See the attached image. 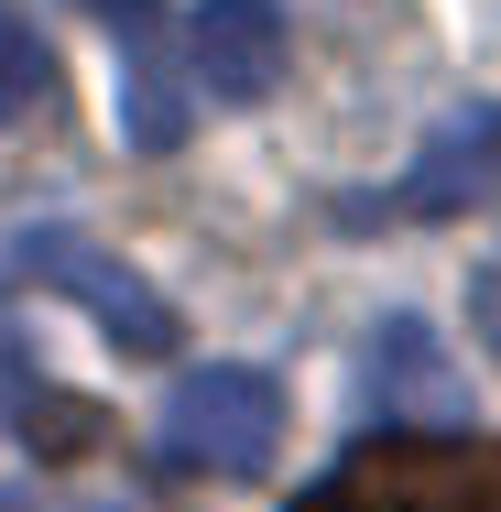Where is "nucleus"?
I'll return each instance as SVG.
<instances>
[{
	"mask_svg": "<svg viewBox=\"0 0 501 512\" xmlns=\"http://www.w3.org/2000/svg\"><path fill=\"white\" fill-rule=\"evenodd\" d=\"M11 273L44 284V295H66V306H88L99 338L131 349V360H164V349H175V306H164L120 251H99L88 229H22V240H11Z\"/></svg>",
	"mask_w": 501,
	"mask_h": 512,
	"instance_id": "obj_3",
	"label": "nucleus"
},
{
	"mask_svg": "<svg viewBox=\"0 0 501 512\" xmlns=\"http://www.w3.org/2000/svg\"><path fill=\"white\" fill-rule=\"evenodd\" d=\"M469 338H480V349L501 360V251L480 262V273H469Z\"/></svg>",
	"mask_w": 501,
	"mask_h": 512,
	"instance_id": "obj_10",
	"label": "nucleus"
},
{
	"mask_svg": "<svg viewBox=\"0 0 501 512\" xmlns=\"http://www.w3.org/2000/svg\"><path fill=\"white\" fill-rule=\"evenodd\" d=\"M273 447H284V393H273V371L207 360V371L175 382V404H164V469H186V480H262Z\"/></svg>",
	"mask_w": 501,
	"mask_h": 512,
	"instance_id": "obj_1",
	"label": "nucleus"
},
{
	"mask_svg": "<svg viewBox=\"0 0 501 512\" xmlns=\"http://www.w3.org/2000/svg\"><path fill=\"white\" fill-rule=\"evenodd\" d=\"M491 197H501V99H469L458 120H436L425 153L403 164L393 218H469Z\"/></svg>",
	"mask_w": 501,
	"mask_h": 512,
	"instance_id": "obj_4",
	"label": "nucleus"
},
{
	"mask_svg": "<svg viewBox=\"0 0 501 512\" xmlns=\"http://www.w3.org/2000/svg\"><path fill=\"white\" fill-rule=\"evenodd\" d=\"M360 382H371L382 414H458V371H447V349H436L425 316H382V327H371Z\"/></svg>",
	"mask_w": 501,
	"mask_h": 512,
	"instance_id": "obj_6",
	"label": "nucleus"
},
{
	"mask_svg": "<svg viewBox=\"0 0 501 512\" xmlns=\"http://www.w3.org/2000/svg\"><path fill=\"white\" fill-rule=\"evenodd\" d=\"M338 512H501V436H371L327 480Z\"/></svg>",
	"mask_w": 501,
	"mask_h": 512,
	"instance_id": "obj_2",
	"label": "nucleus"
},
{
	"mask_svg": "<svg viewBox=\"0 0 501 512\" xmlns=\"http://www.w3.org/2000/svg\"><path fill=\"white\" fill-rule=\"evenodd\" d=\"M88 11H99L109 33H142V22H164V11H153V0H88Z\"/></svg>",
	"mask_w": 501,
	"mask_h": 512,
	"instance_id": "obj_11",
	"label": "nucleus"
},
{
	"mask_svg": "<svg viewBox=\"0 0 501 512\" xmlns=\"http://www.w3.org/2000/svg\"><path fill=\"white\" fill-rule=\"evenodd\" d=\"M0 512H22V502H0Z\"/></svg>",
	"mask_w": 501,
	"mask_h": 512,
	"instance_id": "obj_13",
	"label": "nucleus"
},
{
	"mask_svg": "<svg viewBox=\"0 0 501 512\" xmlns=\"http://www.w3.org/2000/svg\"><path fill=\"white\" fill-rule=\"evenodd\" d=\"M153 33H164V22L120 33V131H131L142 153H175V142H186V88H175V66H164Z\"/></svg>",
	"mask_w": 501,
	"mask_h": 512,
	"instance_id": "obj_7",
	"label": "nucleus"
},
{
	"mask_svg": "<svg viewBox=\"0 0 501 512\" xmlns=\"http://www.w3.org/2000/svg\"><path fill=\"white\" fill-rule=\"evenodd\" d=\"M33 109H55V44L33 33V11L0 0V120H33Z\"/></svg>",
	"mask_w": 501,
	"mask_h": 512,
	"instance_id": "obj_9",
	"label": "nucleus"
},
{
	"mask_svg": "<svg viewBox=\"0 0 501 512\" xmlns=\"http://www.w3.org/2000/svg\"><path fill=\"white\" fill-rule=\"evenodd\" d=\"M11 425H22V447L55 458V469H77V458H99V447H109V414L88 404V393H44V382L11 404Z\"/></svg>",
	"mask_w": 501,
	"mask_h": 512,
	"instance_id": "obj_8",
	"label": "nucleus"
},
{
	"mask_svg": "<svg viewBox=\"0 0 501 512\" xmlns=\"http://www.w3.org/2000/svg\"><path fill=\"white\" fill-rule=\"evenodd\" d=\"M284 512H338V502H327V480H316V491H305V502H284Z\"/></svg>",
	"mask_w": 501,
	"mask_h": 512,
	"instance_id": "obj_12",
	"label": "nucleus"
},
{
	"mask_svg": "<svg viewBox=\"0 0 501 512\" xmlns=\"http://www.w3.org/2000/svg\"><path fill=\"white\" fill-rule=\"evenodd\" d=\"M284 55H295V33L273 0H197V22H186V77L207 99H273Z\"/></svg>",
	"mask_w": 501,
	"mask_h": 512,
	"instance_id": "obj_5",
	"label": "nucleus"
}]
</instances>
